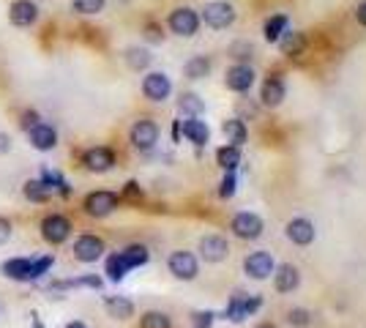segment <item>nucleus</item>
<instances>
[{"label":"nucleus","mask_w":366,"mask_h":328,"mask_svg":"<svg viewBox=\"0 0 366 328\" xmlns=\"http://www.w3.org/2000/svg\"><path fill=\"white\" fill-rule=\"evenodd\" d=\"M200 25H202V22H200V14H197L191 6H178V8H173L170 17H167V28H170V33L181 36V39L197 36Z\"/></svg>","instance_id":"obj_1"},{"label":"nucleus","mask_w":366,"mask_h":328,"mask_svg":"<svg viewBox=\"0 0 366 328\" xmlns=\"http://www.w3.org/2000/svg\"><path fill=\"white\" fill-rule=\"evenodd\" d=\"M235 6L227 0H211L205 3L202 14H200V22H205L211 31H227L229 25L235 22Z\"/></svg>","instance_id":"obj_2"},{"label":"nucleus","mask_w":366,"mask_h":328,"mask_svg":"<svg viewBox=\"0 0 366 328\" xmlns=\"http://www.w3.org/2000/svg\"><path fill=\"white\" fill-rule=\"evenodd\" d=\"M263 307V298L260 295H246V293H235L229 298L227 309H225V318L232 323H243L246 318H252L257 309Z\"/></svg>","instance_id":"obj_3"},{"label":"nucleus","mask_w":366,"mask_h":328,"mask_svg":"<svg viewBox=\"0 0 366 328\" xmlns=\"http://www.w3.org/2000/svg\"><path fill=\"white\" fill-rule=\"evenodd\" d=\"M170 94H173V83H170V77L164 71H148L142 77V96L148 101L162 104V101L170 98Z\"/></svg>","instance_id":"obj_4"},{"label":"nucleus","mask_w":366,"mask_h":328,"mask_svg":"<svg viewBox=\"0 0 366 328\" xmlns=\"http://www.w3.org/2000/svg\"><path fill=\"white\" fill-rule=\"evenodd\" d=\"M167 268H170V274H173L175 279H181V282H191L200 274L197 257H194L191 252H186V249H178V252H173V254L167 257Z\"/></svg>","instance_id":"obj_5"},{"label":"nucleus","mask_w":366,"mask_h":328,"mask_svg":"<svg viewBox=\"0 0 366 328\" xmlns=\"http://www.w3.org/2000/svg\"><path fill=\"white\" fill-rule=\"evenodd\" d=\"M229 230L238 235V238H243V241H257V238L263 235V230H265V225H263V219H260L257 214H252V211H241V214L232 216Z\"/></svg>","instance_id":"obj_6"},{"label":"nucleus","mask_w":366,"mask_h":328,"mask_svg":"<svg viewBox=\"0 0 366 328\" xmlns=\"http://www.w3.org/2000/svg\"><path fill=\"white\" fill-rule=\"evenodd\" d=\"M82 208H85V214L93 216V219H104V216H110L118 208V194L115 191H104V189L101 191H91L85 197Z\"/></svg>","instance_id":"obj_7"},{"label":"nucleus","mask_w":366,"mask_h":328,"mask_svg":"<svg viewBox=\"0 0 366 328\" xmlns=\"http://www.w3.org/2000/svg\"><path fill=\"white\" fill-rule=\"evenodd\" d=\"M274 257H271V252H252L246 260H243V271H246V277H252V279L263 282V279H271L274 277Z\"/></svg>","instance_id":"obj_8"},{"label":"nucleus","mask_w":366,"mask_h":328,"mask_svg":"<svg viewBox=\"0 0 366 328\" xmlns=\"http://www.w3.org/2000/svg\"><path fill=\"white\" fill-rule=\"evenodd\" d=\"M82 164H85L91 173H96V175L110 173V170L115 167V150H112V148H107V145L88 148V150H85V156H82Z\"/></svg>","instance_id":"obj_9"},{"label":"nucleus","mask_w":366,"mask_h":328,"mask_svg":"<svg viewBox=\"0 0 366 328\" xmlns=\"http://www.w3.org/2000/svg\"><path fill=\"white\" fill-rule=\"evenodd\" d=\"M254 69L249 66V63H235V66H229L227 74H225V85H227L229 91H235V94H246L252 85H254Z\"/></svg>","instance_id":"obj_10"},{"label":"nucleus","mask_w":366,"mask_h":328,"mask_svg":"<svg viewBox=\"0 0 366 328\" xmlns=\"http://www.w3.org/2000/svg\"><path fill=\"white\" fill-rule=\"evenodd\" d=\"M39 19V6L33 0H14L8 6V22L14 28H31Z\"/></svg>","instance_id":"obj_11"},{"label":"nucleus","mask_w":366,"mask_h":328,"mask_svg":"<svg viewBox=\"0 0 366 328\" xmlns=\"http://www.w3.org/2000/svg\"><path fill=\"white\" fill-rule=\"evenodd\" d=\"M132 145L137 148V150H150V148H156V142H159V123L156 121H148V118H142L137 121L134 126H132Z\"/></svg>","instance_id":"obj_12"},{"label":"nucleus","mask_w":366,"mask_h":328,"mask_svg":"<svg viewBox=\"0 0 366 328\" xmlns=\"http://www.w3.org/2000/svg\"><path fill=\"white\" fill-rule=\"evenodd\" d=\"M74 257L80 263H96V260H101L104 257V241L98 235H88V233L80 235L74 241Z\"/></svg>","instance_id":"obj_13"},{"label":"nucleus","mask_w":366,"mask_h":328,"mask_svg":"<svg viewBox=\"0 0 366 328\" xmlns=\"http://www.w3.org/2000/svg\"><path fill=\"white\" fill-rule=\"evenodd\" d=\"M227 254H229L227 238H222V235H205V238H200V257L205 263H222V260H227Z\"/></svg>","instance_id":"obj_14"},{"label":"nucleus","mask_w":366,"mask_h":328,"mask_svg":"<svg viewBox=\"0 0 366 328\" xmlns=\"http://www.w3.org/2000/svg\"><path fill=\"white\" fill-rule=\"evenodd\" d=\"M71 235V222L60 214H52L42 222V238L46 243H63Z\"/></svg>","instance_id":"obj_15"},{"label":"nucleus","mask_w":366,"mask_h":328,"mask_svg":"<svg viewBox=\"0 0 366 328\" xmlns=\"http://www.w3.org/2000/svg\"><path fill=\"white\" fill-rule=\"evenodd\" d=\"M284 233H287V238H290L293 243H298V246H309V243L315 241L317 230H315V225H312L309 219L298 216V219H290V222H287Z\"/></svg>","instance_id":"obj_16"},{"label":"nucleus","mask_w":366,"mask_h":328,"mask_svg":"<svg viewBox=\"0 0 366 328\" xmlns=\"http://www.w3.org/2000/svg\"><path fill=\"white\" fill-rule=\"evenodd\" d=\"M298 284H301V274L293 263H281L274 268L276 293H293V290H298Z\"/></svg>","instance_id":"obj_17"},{"label":"nucleus","mask_w":366,"mask_h":328,"mask_svg":"<svg viewBox=\"0 0 366 328\" xmlns=\"http://www.w3.org/2000/svg\"><path fill=\"white\" fill-rule=\"evenodd\" d=\"M284 98H287V85H284V80H281V77H268V80L263 83V91H260V101H263V107L276 110Z\"/></svg>","instance_id":"obj_18"},{"label":"nucleus","mask_w":366,"mask_h":328,"mask_svg":"<svg viewBox=\"0 0 366 328\" xmlns=\"http://www.w3.org/2000/svg\"><path fill=\"white\" fill-rule=\"evenodd\" d=\"M28 140H31V145H33L36 150H52V148L58 145V132H55L52 123L39 121V123L28 132Z\"/></svg>","instance_id":"obj_19"},{"label":"nucleus","mask_w":366,"mask_h":328,"mask_svg":"<svg viewBox=\"0 0 366 328\" xmlns=\"http://www.w3.org/2000/svg\"><path fill=\"white\" fill-rule=\"evenodd\" d=\"M181 135L189 142H194L197 148L208 145V140H211V129H208V123L200 121V118H186V121H181Z\"/></svg>","instance_id":"obj_20"},{"label":"nucleus","mask_w":366,"mask_h":328,"mask_svg":"<svg viewBox=\"0 0 366 328\" xmlns=\"http://www.w3.org/2000/svg\"><path fill=\"white\" fill-rule=\"evenodd\" d=\"M3 277L11 282H31V260L28 257H11L3 263Z\"/></svg>","instance_id":"obj_21"},{"label":"nucleus","mask_w":366,"mask_h":328,"mask_svg":"<svg viewBox=\"0 0 366 328\" xmlns=\"http://www.w3.org/2000/svg\"><path fill=\"white\" fill-rule=\"evenodd\" d=\"M276 44H279V49H281V55H287V58H298V55L306 49V36L298 33V31H284V36H281Z\"/></svg>","instance_id":"obj_22"},{"label":"nucleus","mask_w":366,"mask_h":328,"mask_svg":"<svg viewBox=\"0 0 366 328\" xmlns=\"http://www.w3.org/2000/svg\"><path fill=\"white\" fill-rule=\"evenodd\" d=\"M104 309H107L110 318H115V320H129V318H134V304H132L129 298H123V295H110V298L104 301Z\"/></svg>","instance_id":"obj_23"},{"label":"nucleus","mask_w":366,"mask_h":328,"mask_svg":"<svg viewBox=\"0 0 366 328\" xmlns=\"http://www.w3.org/2000/svg\"><path fill=\"white\" fill-rule=\"evenodd\" d=\"M284 31H290V19L284 14H271L265 19V25H263V36H265L268 44H276L284 36Z\"/></svg>","instance_id":"obj_24"},{"label":"nucleus","mask_w":366,"mask_h":328,"mask_svg":"<svg viewBox=\"0 0 366 328\" xmlns=\"http://www.w3.org/2000/svg\"><path fill=\"white\" fill-rule=\"evenodd\" d=\"M183 74H186V80H205L211 74V58H205V55L189 58L183 66Z\"/></svg>","instance_id":"obj_25"},{"label":"nucleus","mask_w":366,"mask_h":328,"mask_svg":"<svg viewBox=\"0 0 366 328\" xmlns=\"http://www.w3.org/2000/svg\"><path fill=\"white\" fill-rule=\"evenodd\" d=\"M241 148L238 145H222L219 150H216V162H219V167L225 170V173H235L238 170V164H241Z\"/></svg>","instance_id":"obj_26"},{"label":"nucleus","mask_w":366,"mask_h":328,"mask_svg":"<svg viewBox=\"0 0 366 328\" xmlns=\"http://www.w3.org/2000/svg\"><path fill=\"white\" fill-rule=\"evenodd\" d=\"M222 132H225V137H227L229 145H243L246 142V137H249V129H246V123L241 121V118H229V121H225L222 123Z\"/></svg>","instance_id":"obj_27"},{"label":"nucleus","mask_w":366,"mask_h":328,"mask_svg":"<svg viewBox=\"0 0 366 328\" xmlns=\"http://www.w3.org/2000/svg\"><path fill=\"white\" fill-rule=\"evenodd\" d=\"M121 257H123V263L129 266V271H134V268L145 266V263L150 260V252H148L142 243H132V246L121 249Z\"/></svg>","instance_id":"obj_28"},{"label":"nucleus","mask_w":366,"mask_h":328,"mask_svg":"<svg viewBox=\"0 0 366 328\" xmlns=\"http://www.w3.org/2000/svg\"><path fill=\"white\" fill-rule=\"evenodd\" d=\"M178 112L186 115V118H200L205 112V101L197 94H181V98H178Z\"/></svg>","instance_id":"obj_29"},{"label":"nucleus","mask_w":366,"mask_h":328,"mask_svg":"<svg viewBox=\"0 0 366 328\" xmlns=\"http://www.w3.org/2000/svg\"><path fill=\"white\" fill-rule=\"evenodd\" d=\"M123 58H126V66H129L132 71H145V69L150 66V60H153V55L145 47H129L123 52Z\"/></svg>","instance_id":"obj_30"},{"label":"nucleus","mask_w":366,"mask_h":328,"mask_svg":"<svg viewBox=\"0 0 366 328\" xmlns=\"http://www.w3.org/2000/svg\"><path fill=\"white\" fill-rule=\"evenodd\" d=\"M42 181H44L46 187L52 189V191H58L60 197H71V187H69V181L60 175V173H55V170H42V175H39Z\"/></svg>","instance_id":"obj_31"},{"label":"nucleus","mask_w":366,"mask_h":328,"mask_svg":"<svg viewBox=\"0 0 366 328\" xmlns=\"http://www.w3.org/2000/svg\"><path fill=\"white\" fill-rule=\"evenodd\" d=\"M104 274H107L112 282H121L126 274H129V266L123 263L121 252H115V254H110V257H107V263H104Z\"/></svg>","instance_id":"obj_32"},{"label":"nucleus","mask_w":366,"mask_h":328,"mask_svg":"<svg viewBox=\"0 0 366 328\" xmlns=\"http://www.w3.org/2000/svg\"><path fill=\"white\" fill-rule=\"evenodd\" d=\"M25 197H28L31 202H46V200L52 197V189L46 187L42 178H33V181L25 184Z\"/></svg>","instance_id":"obj_33"},{"label":"nucleus","mask_w":366,"mask_h":328,"mask_svg":"<svg viewBox=\"0 0 366 328\" xmlns=\"http://www.w3.org/2000/svg\"><path fill=\"white\" fill-rule=\"evenodd\" d=\"M107 6V0H71V8L82 17H93V14H101Z\"/></svg>","instance_id":"obj_34"},{"label":"nucleus","mask_w":366,"mask_h":328,"mask_svg":"<svg viewBox=\"0 0 366 328\" xmlns=\"http://www.w3.org/2000/svg\"><path fill=\"white\" fill-rule=\"evenodd\" d=\"M139 328H173V323L164 312H145L139 320Z\"/></svg>","instance_id":"obj_35"},{"label":"nucleus","mask_w":366,"mask_h":328,"mask_svg":"<svg viewBox=\"0 0 366 328\" xmlns=\"http://www.w3.org/2000/svg\"><path fill=\"white\" fill-rule=\"evenodd\" d=\"M52 254H42V257H36V260H31V282L42 279L46 271L52 268Z\"/></svg>","instance_id":"obj_36"},{"label":"nucleus","mask_w":366,"mask_h":328,"mask_svg":"<svg viewBox=\"0 0 366 328\" xmlns=\"http://www.w3.org/2000/svg\"><path fill=\"white\" fill-rule=\"evenodd\" d=\"M287 323L293 328H306L309 323H312V315H309V309H290L287 312Z\"/></svg>","instance_id":"obj_37"},{"label":"nucleus","mask_w":366,"mask_h":328,"mask_svg":"<svg viewBox=\"0 0 366 328\" xmlns=\"http://www.w3.org/2000/svg\"><path fill=\"white\" fill-rule=\"evenodd\" d=\"M214 320H216V315L211 309H200V312L191 315V328H211Z\"/></svg>","instance_id":"obj_38"},{"label":"nucleus","mask_w":366,"mask_h":328,"mask_svg":"<svg viewBox=\"0 0 366 328\" xmlns=\"http://www.w3.org/2000/svg\"><path fill=\"white\" fill-rule=\"evenodd\" d=\"M39 121H42V115H39L36 110H22V115H19V129H22V132H31Z\"/></svg>","instance_id":"obj_39"},{"label":"nucleus","mask_w":366,"mask_h":328,"mask_svg":"<svg viewBox=\"0 0 366 328\" xmlns=\"http://www.w3.org/2000/svg\"><path fill=\"white\" fill-rule=\"evenodd\" d=\"M145 39H148L150 44H162V42H164L162 25H159V22H148V25H145Z\"/></svg>","instance_id":"obj_40"},{"label":"nucleus","mask_w":366,"mask_h":328,"mask_svg":"<svg viewBox=\"0 0 366 328\" xmlns=\"http://www.w3.org/2000/svg\"><path fill=\"white\" fill-rule=\"evenodd\" d=\"M235 187H238V181H235V173H227V175H225V181H222V189H219V197L229 200V197L235 194Z\"/></svg>","instance_id":"obj_41"},{"label":"nucleus","mask_w":366,"mask_h":328,"mask_svg":"<svg viewBox=\"0 0 366 328\" xmlns=\"http://www.w3.org/2000/svg\"><path fill=\"white\" fill-rule=\"evenodd\" d=\"M229 52H232V58L246 60V58H252L254 47H252V44H246V42H238V44H232V47H229Z\"/></svg>","instance_id":"obj_42"},{"label":"nucleus","mask_w":366,"mask_h":328,"mask_svg":"<svg viewBox=\"0 0 366 328\" xmlns=\"http://www.w3.org/2000/svg\"><path fill=\"white\" fill-rule=\"evenodd\" d=\"M8 238H11V222L6 216H0V246L8 243Z\"/></svg>","instance_id":"obj_43"},{"label":"nucleus","mask_w":366,"mask_h":328,"mask_svg":"<svg viewBox=\"0 0 366 328\" xmlns=\"http://www.w3.org/2000/svg\"><path fill=\"white\" fill-rule=\"evenodd\" d=\"M123 194H126L129 200H137L139 194H142V191H139V184H137V181H129V184H126V189H123Z\"/></svg>","instance_id":"obj_44"},{"label":"nucleus","mask_w":366,"mask_h":328,"mask_svg":"<svg viewBox=\"0 0 366 328\" xmlns=\"http://www.w3.org/2000/svg\"><path fill=\"white\" fill-rule=\"evenodd\" d=\"M11 150V135L8 132H0V156H6Z\"/></svg>","instance_id":"obj_45"},{"label":"nucleus","mask_w":366,"mask_h":328,"mask_svg":"<svg viewBox=\"0 0 366 328\" xmlns=\"http://www.w3.org/2000/svg\"><path fill=\"white\" fill-rule=\"evenodd\" d=\"M356 19H358V25H364L366 28V0L364 3H358V8H356Z\"/></svg>","instance_id":"obj_46"},{"label":"nucleus","mask_w":366,"mask_h":328,"mask_svg":"<svg viewBox=\"0 0 366 328\" xmlns=\"http://www.w3.org/2000/svg\"><path fill=\"white\" fill-rule=\"evenodd\" d=\"M63 328H85V323H80V320H74V323H69V326H63Z\"/></svg>","instance_id":"obj_47"},{"label":"nucleus","mask_w":366,"mask_h":328,"mask_svg":"<svg viewBox=\"0 0 366 328\" xmlns=\"http://www.w3.org/2000/svg\"><path fill=\"white\" fill-rule=\"evenodd\" d=\"M33 328H46V326H42V320H39L36 315H33Z\"/></svg>","instance_id":"obj_48"},{"label":"nucleus","mask_w":366,"mask_h":328,"mask_svg":"<svg viewBox=\"0 0 366 328\" xmlns=\"http://www.w3.org/2000/svg\"><path fill=\"white\" fill-rule=\"evenodd\" d=\"M254 328H276L274 323H260V326H254Z\"/></svg>","instance_id":"obj_49"}]
</instances>
